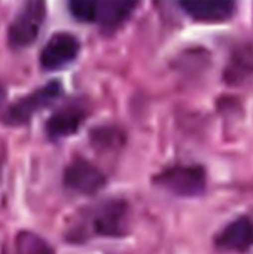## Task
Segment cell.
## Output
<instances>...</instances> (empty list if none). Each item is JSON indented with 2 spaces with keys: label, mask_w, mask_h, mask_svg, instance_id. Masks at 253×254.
Wrapping results in <instances>:
<instances>
[{
  "label": "cell",
  "mask_w": 253,
  "mask_h": 254,
  "mask_svg": "<svg viewBox=\"0 0 253 254\" xmlns=\"http://www.w3.org/2000/svg\"><path fill=\"white\" fill-rule=\"evenodd\" d=\"M63 95V83L52 79L33 92L12 101L0 115V121L7 127L25 125L37 112L46 109Z\"/></svg>",
  "instance_id": "cell-1"
},
{
  "label": "cell",
  "mask_w": 253,
  "mask_h": 254,
  "mask_svg": "<svg viewBox=\"0 0 253 254\" xmlns=\"http://www.w3.org/2000/svg\"><path fill=\"white\" fill-rule=\"evenodd\" d=\"M46 18V4L40 0L25 1L7 28V43L12 49H24L34 43Z\"/></svg>",
  "instance_id": "cell-2"
},
{
  "label": "cell",
  "mask_w": 253,
  "mask_h": 254,
  "mask_svg": "<svg viewBox=\"0 0 253 254\" xmlns=\"http://www.w3.org/2000/svg\"><path fill=\"white\" fill-rule=\"evenodd\" d=\"M155 183L174 195L197 196L204 192L207 176L201 165L177 164L161 171L155 177Z\"/></svg>",
  "instance_id": "cell-3"
},
{
  "label": "cell",
  "mask_w": 253,
  "mask_h": 254,
  "mask_svg": "<svg viewBox=\"0 0 253 254\" xmlns=\"http://www.w3.org/2000/svg\"><path fill=\"white\" fill-rule=\"evenodd\" d=\"M128 204L121 199H107L91 210L88 228L101 237H121L128 225Z\"/></svg>",
  "instance_id": "cell-4"
},
{
  "label": "cell",
  "mask_w": 253,
  "mask_h": 254,
  "mask_svg": "<svg viewBox=\"0 0 253 254\" xmlns=\"http://www.w3.org/2000/svg\"><path fill=\"white\" fill-rule=\"evenodd\" d=\"M89 104L84 98H72L60 106L46 121L45 131L51 140L73 135L86 121Z\"/></svg>",
  "instance_id": "cell-5"
},
{
  "label": "cell",
  "mask_w": 253,
  "mask_h": 254,
  "mask_svg": "<svg viewBox=\"0 0 253 254\" xmlns=\"http://www.w3.org/2000/svg\"><path fill=\"white\" fill-rule=\"evenodd\" d=\"M64 186L81 195H94L106 186L104 173L91 161L76 156L64 168Z\"/></svg>",
  "instance_id": "cell-6"
},
{
  "label": "cell",
  "mask_w": 253,
  "mask_h": 254,
  "mask_svg": "<svg viewBox=\"0 0 253 254\" xmlns=\"http://www.w3.org/2000/svg\"><path fill=\"white\" fill-rule=\"evenodd\" d=\"M81 49L78 37L69 31L54 33L40 51V65L45 70H57L75 61Z\"/></svg>",
  "instance_id": "cell-7"
},
{
  "label": "cell",
  "mask_w": 253,
  "mask_h": 254,
  "mask_svg": "<svg viewBox=\"0 0 253 254\" xmlns=\"http://www.w3.org/2000/svg\"><path fill=\"white\" fill-rule=\"evenodd\" d=\"M136 7L137 3L131 0H91L89 22H95L104 30H115L131 16Z\"/></svg>",
  "instance_id": "cell-8"
},
{
  "label": "cell",
  "mask_w": 253,
  "mask_h": 254,
  "mask_svg": "<svg viewBox=\"0 0 253 254\" xmlns=\"http://www.w3.org/2000/svg\"><path fill=\"white\" fill-rule=\"evenodd\" d=\"M216 246L225 252H245L253 246V220L240 216L228 223L216 237Z\"/></svg>",
  "instance_id": "cell-9"
},
{
  "label": "cell",
  "mask_w": 253,
  "mask_h": 254,
  "mask_svg": "<svg viewBox=\"0 0 253 254\" xmlns=\"http://www.w3.org/2000/svg\"><path fill=\"white\" fill-rule=\"evenodd\" d=\"M179 6L186 15L197 21H225L236 12V3L230 0H186Z\"/></svg>",
  "instance_id": "cell-10"
},
{
  "label": "cell",
  "mask_w": 253,
  "mask_h": 254,
  "mask_svg": "<svg viewBox=\"0 0 253 254\" xmlns=\"http://www.w3.org/2000/svg\"><path fill=\"white\" fill-rule=\"evenodd\" d=\"M249 74H253V45H245L234 52L227 68V80L242 82Z\"/></svg>",
  "instance_id": "cell-11"
},
{
  "label": "cell",
  "mask_w": 253,
  "mask_h": 254,
  "mask_svg": "<svg viewBox=\"0 0 253 254\" xmlns=\"http://www.w3.org/2000/svg\"><path fill=\"white\" fill-rule=\"evenodd\" d=\"M16 252L18 254H54L52 247L43 238L28 231L18 234Z\"/></svg>",
  "instance_id": "cell-12"
},
{
  "label": "cell",
  "mask_w": 253,
  "mask_h": 254,
  "mask_svg": "<svg viewBox=\"0 0 253 254\" xmlns=\"http://www.w3.org/2000/svg\"><path fill=\"white\" fill-rule=\"evenodd\" d=\"M92 141H94V144H100L101 147H113L115 143H121L122 138L116 129L100 128V129H94Z\"/></svg>",
  "instance_id": "cell-13"
},
{
  "label": "cell",
  "mask_w": 253,
  "mask_h": 254,
  "mask_svg": "<svg viewBox=\"0 0 253 254\" xmlns=\"http://www.w3.org/2000/svg\"><path fill=\"white\" fill-rule=\"evenodd\" d=\"M0 97H1V95H0Z\"/></svg>",
  "instance_id": "cell-14"
}]
</instances>
